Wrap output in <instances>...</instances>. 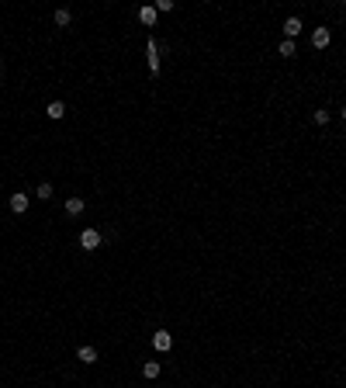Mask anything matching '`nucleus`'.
Here are the masks:
<instances>
[{
    "label": "nucleus",
    "mask_w": 346,
    "mask_h": 388,
    "mask_svg": "<svg viewBox=\"0 0 346 388\" xmlns=\"http://www.w3.org/2000/svg\"><path fill=\"white\" fill-rule=\"evenodd\" d=\"M329 39H332V35H329V28H315V31H312V45H315V49H326Z\"/></svg>",
    "instance_id": "nucleus-5"
},
{
    "label": "nucleus",
    "mask_w": 346,
    "mask_h": 388,
    "mask_svg": "<svg viewBox=\"0 0 346 388\" xmlns=\"http://www.w3.org/2000/svg\"><path fill=\"white\" fill-rule=\"evenodd\" d=\"M11 212H14V215L28 212V194H11Z\"/></svg>",
    "instance_id": "nucleus-4"
},
{
    "label": "nucleus",
    "mask_w": 346,
    "mask_h": 388,
    "mask_svg": "<svg viewBox=\"0 0 346 388\" xmlns=\"http://www.w3.org/2000/svg\"><path fill=\"white\" fill-rule=\"evenodd\" d=\"M277 52H281L284 59H291V56H294V42H291V39H284V42H281V49H277Z\"/></svg>",
    "instance_id": "nucleus-14"
},
{
    "label": "nucleus",
    "mask_w": 346,
    "mask_h": 388,
    "mask_svg": "<svg viewBox=\"0 0 346 388\" xmlns=\"http://www.w3.org/2000/svg\"><path fill=\"white\" fill-rule=\"evenodd\" d=\"M70 21H73V14H70L66 7H59V11H56V24H59V28H66Z\"/></svg>",
    "instance_id": "nucleus-12"
},
{
    "label": "nucleus",
    "mask_w": 346,
    "mask_h": 388,
    "mask_svg": "<svg viewBox=\"0 0 346 388\" xmlns=\"http://www.w3.org/2000/svg\"><path fill=\"white\" fill-rule=\"evenodd\" d=\"M159 11H163V14L173 11V0H159V4H156V14H159Z\"/></svg>",
    "instance_id": "nucleus-16"
},
{
    "label": "nucleus",
    "mask_w": 346,
    "mask_h": 388,
    "mask_svg": "<svg viewBox=\"0 0 346 388\" xmlns=\"http://www.w3.org/2000/svg\"><path fill=\"white\" fill-rule=\"evenodd\" d=\"M35 198H42V201H49L52 198V184L45 180V184H39V191H35Z\"/></svg>",
    "instance_id": "nucleus-13"
},
{
    "label": "nucleus",
    "mask_w": 346,
    "mask_h": 388,
    "mask_svg": "<svg viewBox=\"0 0 346 388\" xmlns=\"http://www.w3.org/2000/svg\"><path fill=\"white\" fill-rule=\"evenodd\" d=\"M312 118H315V125H326V121H329V111H322V108H319Z\"/></svg>",
    "instance_id": "nucleus-15"
},
{
    "label": "nucleus",
    "mask_w": 346,
    "mask_h": 388,
    "mask_svg": "<svg viewBox=\"0 0 346 388\" xmlns=\"http://www.w3.org/2000/svg\"><path fill=\"white\" fill-rule=\"evenodd\" d=\"M80 246H83V250H97V246H100V233H97V229H83V233H80Z\"/></svg>",
    "instance_id": "nucleus-1"
},
{
    "label": "nucleus",
    "mask_w": 346,
    "mask_h": 388,
    "mask_svg": "<svg viewBox=\"0 0 346 388\" xmlns=\"http://www.w3.org/2000/svg\"><path fill=\"white\" fill-rule=\"evenodd\" d=\"M339 115H343V118H346V104H343V111H339Z\"/></svg>",
    "instance_id": "nucleus-17"
},
{
    "label": "nucleus",
    "mask_w": 346,
    "mask_h": 388,
    "mask_svg": "<svg viewBox=\"0 0 346 388\" xmlns=\"http://www.w3.org/2000/svg\"><path fill=\"white\" fill-rule=\"evenodd\" d=\"M77 357L83 361V364H97V350H94V347H80Z\"/></svg>",
    "instance_id": "nucleus-9"
},
{
    "label": "nucleus",
    "mask_w": 346,
    "mask_h": 388,
    "mask_svg": "<svg viewBox=\"0 0 346 388\" xmlns=\"http://www.w3.org/2000/svg\"><path fill=\"white\" fill-rule=\"evenodd\" d=\"M139 21H142L146 28H153V24H156V7H149V4H146V7H139Z\"/></svg>",
    "instance_id": "nucleus-6"
},
{
    "label": "nucleus",
    "mask_w": 346,
    "mask_h": 388,
    "mask_svg": "<svg viewBox=\"0 0 346 388\" xmlns=\"http://www.w3.org/2000/svg\"><path fill=\"white\" fill-rule=\"evenodd\" d=\"M142 374H146V378H159V361H146V364H142Z\"/></svg>",
    "instance_id": "nucleus-11"
},
{
    "label": "nucleus",
    "mask_w": 346,
    "mask_h": 388,
    "mask_svg": "<svg viewBox=\"0 0 346 388\" xmlns=\"http://www.w3.org/2000/svg\"><path fill=\"white\" fill-rule=\"evenodd\" d=\"M146 56H149V73H159V56H156V39H149L146 42Z\"/></svg>",
    "instance_id": "nucleus-3"
},
{
    "label": "nucleus",
    "mask_w": 346,
    "mask_h": 388,
    "mask_svg": "<svg viewBox=\"0 0 346 388\" xmlns=\"http://www.w3.org/2000/svg\"><path fill=\"white\" fill-rule=\"evenodd\" d=\"M298 31H301V21H298V18H288V21H284V39L294 42V35H298Z\"/></svg>",
    "instance_id": "nucleus-7"
},
{
    "label": "nucleus",
    "mask_w": 346,
    "mask_h": 388,
    "mask_svg": "<svg viewBox=\"0 0 346 388\" xmlns=\"http://www.w3.org/2000/svg\"><path fill=\"white\" fill-rule=\"evenodd\" d=\"M153 347L159 350V353H166V350L173 347V336H170V333H166V330H159V333H156V336H153Z\"/></svg>",
    "instance_id": "nucleus-2"
},
{
    "label": "nucleus",
    "mask_w": 346,
    "mask_h": 388,
    "mask_svg": "<svg viewBox=\"0 0 346 388\" xmlns=\"http://www.w3.org/2000/svg\"><path fill=\"white\" fill-rule=\"evenodd\" d=\"M45 115L52 118V121H59V118L66 115V104H62V101H52V104H49V108H45Z\"/></svg>",
    "instance_id": "nucleus-8"
},
{
    "label": "nucleus",
    "mask_w": 346,
    "mask_h": 388,
    "mask_svg": "<svg viewBox=\"0 0 346 388\" xmlns=\"http://www.w3.org/2000/svg\"><path fill=\"white\" fill-rule=\"evenodd\" d=\"M0 70H4V66H0Z\"/></svg>",
    "instance_id": "nucleus-18"
},
{
    "label": "nucleus",
    "mask_w": 346,
    "mask_h": 388,
    "mask_svg": "<svg viewBox=\"0 0 346 388\" xmlns=\"http://www.w3.org/2000/svg\"><path fill=\"white\" fill-rule=\"evenodd\" d=\"M83 212V198H70L66 201V215H80Z\"/></svg>",
    "instance_id": "nucleus-10"
}]
</instances>
